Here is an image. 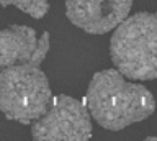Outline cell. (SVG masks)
Segmentation results:
<instances>
[{"label":"cell","mask_w":157,"mask_h":141,"mask_svg":"<svg viewBox=\"0 0 157 141\" xmlns=\"http://www.w3.org/2000/svg\"><path fill=\"white\" fill-rule=\"evenodd\" d=\"M132 0H66V15L74 26L105 35L129 15Z\"/></svg>","instance_id":"obj_5"},{"label":"cell","mask_w":157,"mask_h":141,"mask_svg":"<svg viewBox=\"0 0 157 141\" xmlns=\"http://www.w3.org/2000/svg\"><path fill=\"white\" fill-rule=\"evenodd\" d=\"M17 7L23 13H28L29 17L43 18L49 12V2L48 0H0V7Z\"/></svg>","instance_id":"obj_7"},{"label":"cell","mask_w":157,"mask_h":141,"mask_svg":"<svg viewBox=\"0 0 157 141\" xmlns=\"http://www.w3.org/2000/svg\"><path fill=\"white\" fill-rule=\"evenodd\" d=\"M85 105L93 120L110 131L146 120L155 110L154 95L144 85L128 82L118 69H105L92 77Z\"/></svg>","instance_id":"obj_1"},{"label":"cell","mask_w":157,"mask_h":141,"mask_svg":"<svg viewBox=\"0 0 157 141\" xmlns=\"http://www.w3.org/2000/svg\"><path fill=\"white\" fill-rule=\"evenodd\" d=\"M49 33L41 36L25 25H12L0 31V69L23 62L41 64L49 51Z\"/></svg>","instance_id":"obj_6"},{"label":"cell","mask_w":157,"mask_h":141,"mask_svg":"<svg viewBox=\"0 0 157 141\" xmlns=\"http://www.w3.org/2000/svg\"><path fill=\"white\" fill-rule=\"evenodd\" d=\"M52 100L41 64L23 62L0 69V112L5 118L29 125L46 113Z\"/></svg>","instance_id":"obj_3"},{"label":"cell","mask_w":157,"mask_h":141,"mask_svg":"<svg viewBox=\"0 0 157 141\" xmlns=\"http://www.w3.org/2000/svg\"><path fill=\"white\" fill-rule=\"evenodd\" d=\"M90 113L83 102L69 95H56L46 113L34 120L31 135L38 141H83L92 136Z\"/></svg>","instance_id":"obj_4"},{"label":"cell","mask_w":157,"mask_h":141,"mask_svg":"<svg viewBox=\"0 0 157 141\" xmlns=\"http://www.w3.org/2000/svg\"><path fill=\"white\" fill-rule=\"evenodd\" d=\"M110 56L124 77L134 80L157 79V15L137 12L115 28Z\"/></svg>","instance_id":"obj_2"}]
</instances>
